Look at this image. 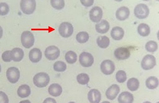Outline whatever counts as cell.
Returning <instances> with one entry per match:
<instances>
[{
    "instance_id": "3957f363",
    "label": "cell",
    "mask_w": 159,
    "mask_h": 103,
    "mask_svg": "<svg viewBox=\"0 0 159 103\" xmlns=\"http://www.w3.org/2000/svg\"><path fill=\"white\" fill-rule=\"evenodd\" d=\"M35 39L34 35L29 31H24L21 34V42L22 46L26 49H30L34 45Z\"/></svg>"
},
{
    "instance_id": "44dd1931",
    "label": "cell",
    "mask_w": 159,
    "mask_h": 103,
    "mask_svg": "<svg viewBox=\"0 0 159 103\" xmlns=\"http://www.w3.org/2000/svg\"><path fill=\"white\" fill-rule=\"evenodd\" d=\"M118 101L119 103H133L134 97L130 92L125 91L119 95Z\"/></svg>"
},
{
    "instance_id": "4fadbf2b",
    "label": "cell",
    "mask_w": 159,
    "mask_h": 103,
    "mask_svg": "<svg viewBox=\"0 0 159 103\" xmlns=\"http://www.w3.org/2000/svg\"><path fill=\"white\" fill-rule=\"evenodd\" d=\"M120 87L116 84L111 86L106 91V96L107 99L113 100L116 98L120 91Z\"/></svg>"
},
{
    "instance_id": "277c9868",
    "label": "cell",
    "mask_w": 159,
    "mask_h": 103,
    "mask_svg": "<svg viewBox=\"0 0 159 103\" xmlns=\"http://www.w3.org/2000/svg\"><path fill=\"white\" fill-rule=\"evenodd\" d=\"M134 14L136 17L140 19L146 18L149 14V9L145 4H139L135 7Z\"/></svg>"
},
{
    "instance_id": "e575fe53",
    "label": "cell",
    "mask_w": 159,
    "mask_h": 103,
    "mask_svg": "<svg viewBox=\"0 0 159 103\" xmlns=\"http://www.w3.org/2000/svg\"><path fill=\"white\" fill-rule=\"evenodd\" d=\"M2 59L5 62H9L12 60L11 58V51H6L4 52L2 56Z\"/></svg>"
},
{
    "instance_id": "603a6c76",
    "label": "cell",
    "mask_w": 159,
    "mask_h": 103,
    "mask_svg": "<svg viewBox=\"0 0 159 103\" xmlns=\"http://www.w3.org/2000/svg\"><path fill=\"white\" fill-rule=\"evenodd\" d=\"M137 31L139 35L142 36H148L150 33V27L147 24L141 23L138 26Z\"/></svg>"
},
{
    "instance_id": "1f68e13d",
    "label": "cell",
    "mask_w": 159,
    "mask_h": 103,
    "mask_svg": "<svg viewBox=\"0 0 159 103\" xmlns=\"http://www.w3.org/2000/svg\"><path fill=\"white\" fill-rule=\"evenodd\" d=\"M51 4L53 8L57 10H61L65 7V1L63 0H52Z\"/></svg>"
},
{
    "instance_id": "6da1fadb",
    "label": "cell",
    "mask_w": 159,
    "mask_h": 103,
    "mask_svg": "<svg viewBox=\"0 0 159 103\" xmlns=\"http://www.w3.org/2000/svg\"><path fill=\"white\" fill-rule=\"evenodd\" d=\"M50 80L48 74L45 73H39L34 76L33 82L35 86L38 87L42 88L48 85Z\"/></svg>"
},
{
    "instance_id": "ab89813d",
    "label": "cell",
    "mask_w": 159,
    "mask_h": 103,
    "mask_svg": "<svg viewBox=\"0 0 159 103\" xmlns=\"http://www.w3.org/2000/svg\"><path fill=\"white\" fill-rule=\"evenodd\" d=\"M19 103H31V102L29 100H26V101H21Z\"/></svg>"
},
{
    "instance_id": "7c38bea8",
    "label": "cell",
    "mask_w": 159,
    "mask_h": 103,
    "mask_svg": "<svg viewBox=\"0 0 159 103\" xmlns=\"http://www.w3.org/2000/svg\"><path fill=\"white\" fill-rule=\"evenodd\" d=\"M114 55L118 60H125L129 57L130 52L128 48L121 47L116 49Z\"/></svg>"
},
{
    "instance_id": "8d00e7d4",
    "label": "cell",
    "mask_w": 159,
    "mask_h": 103,
    "mask_svg": "<svg viewBox=\"0 0 159 103\" xmlns=\"http://www.w3.org/2000/svg\"><path fill=\"white\" fill-rule=\"evenodd\" d=\"M81 2L82 4L85 7H89L93 5L94 3V1L93 0H81Z\"/></svg>"
},
{
    "instance_id": "7402d4cb",
    "label": "cell",
    "mask_w": 159,
    "mask_h": 103,
    "mask_svg": "<svg viewBox=\"0 0 159 103\" xmlns=\"http://www.w3.org/2000/svg\"><path fill=\"white\" fill-rule=\"evenodd\" d=\"M31 89L28 85H22L18 89L17 94L21 98L29 97L31 94Z\"/></svg>"
},
{
    "instance_id": "ba28073f",
    "label": "cell",
    "mask_w": 159,
    "mask_h": 103,
    "mask_svg": "<svg viewBox=\"0 0 159 103\" xmlns=\"http://www.w3.org/2000/svg\"><path fill=\"white\" fill-rule=\"evenodd\" d=\"M6 76L10 83L15 84L17 83L20 77V72L17 68L11 67L7 71Z\"/></svg>"
},
{
    "instance_id": "9a60e30c",
    "label": "cell",
    "mask_w": 159,
    "mask_h": 103,
    "mask_svg": "<svg viewBox=\"0 0 159 103\" xmlns=\"http://www.w3.org/2000/svg\"><path fill=\"white\" fill-rule=\"evenodd\" d=\"M88 99L91 103H99L101 100V94L98 90L92 89L88 93Z\"/></svg>"
},
{
    "instance_id": "d6986e66",
    "label": "cell",
    "mask_w": 159,
    "mask_h": 103,
    "mask_svg": "<svg viewBox=\"0 0 159 103\" xmlns=\"http://www.w3.org/2000/svg\"><path fill=\"white\" fill-rule=\"evenodd\" d=\"M48 92L50 95L53 97H58L62 92V88L58 84H52L48 88Z\"/></svg>"
},
{
    "instance_id": "74e56055",
    "label": "cell",
    "mask_w": 159,
    "mask_h": 103,
    "mask_svg": "<svg viewBox=\"0 0 159 103\" xmlns=\"http://www.w3.org/2000/svg\"><path fill=\"white\" fill-rule=\"evenodd\" d=\"M43 103H57V102L54 99L51 98H48L44 101Z\"/></svg>"
},
{
    "instance_id": "f35d334b",
    "label": "cell",
    "mask_w": 159,
    "mask_h": 103,
    "mask_svg": "<svg viewBox=\"0 0 159 103\" xmlns=\"http://www.w3.org/2000/svg\"><path fill=\"white\" fill-rule=\"evenodd\" d=\"M3 35V29L2 28V26H0V39L2 38V36Z\"/></svg>"
},
{
    "instance_id": "836d02e7",
    "label": "cell",
    "mask_w": 159,
    "mask_h": 103,
    "mask_svg": "<svg viewBox=\"0 0 159 103\" xmlns=\"http://www.w3.org/2000/svg\"><path fill=\"white\" fill-rule=\"evenodd\" d=\"M9 11V6L5 2L0 3V16L7 15Z\"/></svg>"
},
{
    "instance_id": "484cf974",
    "label": "cell",
    "mask_w": 159,
    "mask_h": 103,
    "mask_svg": "<svg viewBox=\"0 0 159 103\" xmlns=\"http://www.w3.org/2000/svg\"><path fill=\"white\" fill-rule=\"evenodd\" d=\"M139 80L136 78L132 77V78H130L127 82L128 88L131 91H135L137 90L139 88Z\"/></svg>"
},
{
    "instance_id": "f546056e",
    "label": "cell",
    "mask_w": 159,
    "mask_h": 103,
    "mask_svg": "<svg viewBox=\"0 0 159 103\" xmlns=\"http://www.w3.org/2000/svg\"><path fill=\"white\" fill-rule=\"evenodd\" d=\"M145 49L147 51L150 53H154L157 50V43L156 41L153 40L148 41L146 44Z\"/></svg>"
},
{
    "instance_id": "8fae6325",
    "label": "cell",
    "mask_w": 159,
    "mask_h": 103,
    "mask_svg": "<svg viewBox=\"0 0 159 103\" xmlns=\"http://www.w3.org/2000/svg\"><path fill=\"white\" fill-rule=\"evenodd\" d=\"M102 10L101 7H94L90 10L89 14L90 19L94 22H99L102 18Z\"/></svg>"
},
{
    "instance_id": "7bdbcfd3",
    "label": "cell",
    "mask_w": 159,
    "mask_h": 103,
    "mask_svg": "<svg viewBox=\"0 0 159 103\" xmlns=\"http://www.w3.org/2000/svg\"><path fill=\"white\" fill-rule=\"evenodd\" d=\"M1 65H0V73H1Z\"/></svg>"
},
{
    "instance_id": "9c48e42d",
    "label": "cell",
    "mask_w": 159,
    "mask_h": 103,
    "mask_svg": "<svg viewBox=\"0 0 159 103\" xmlns=\"http://www.w3.org/2000/svg\"><path fill=\"white\" fill-rule=\"evenodd\" d=\"M100 68L102 73L107 75H111L113 73L115 70L114 63L109 59H106L102 61L101 64Z\"/></svg>"
},
{
    "instance_id": "ac0fdd59",
    "label": "cell",
    "mask_w": 159,
    "mask_h": 103,
    "mask_svg": "<svg viewBox=\"0 0 159 103\" xmlns=\"http://www.w3.org/2000/svg\"><path fill=\"white\" fill-rule=\"evenodd\" d=\"M112 38L115 40H121L124 37L125 32L122 27L115 26L112 29L111 33Z\"/></svg>"
},
{
    "instance_id": "4316f807",
    "label": "cell",
    "mask_w": 159,
    "mask_h": 103,
    "mask_svg": "<svg viewBox=\"0 0 159 103\" xmlns=\"http://www.w3.org/2000/svg\"><path fill=\"white\" fill-rule=\"evenodd\" d=\"M65 59H66V61L69 64H74L77 61V54L72 51H69L66 53Z\"/></svg>"
},
{
    "instance_id": "d6a6232c",
    "label": "cell",
    "mask_w": 159,
    "mask_h": 103,
    "mask_svg": "<svg viewBox=\"0 0 159 103\" xmlns=\"http://www.w3.org/2000/svg\"><path fill=\"white\" fill-rule=\"evenodd\" d=\"M116 80L120 83L125 82L127 78L126 73L123 70H120L117 72L116 73Z\"/></svg>"
},
{
    "instance_id": "f1b7e54d",
    "label": "cell",
    "mask_w": 159,
    "mask_h": 103,
    "mask_svg": "<svg viewBox=\"0 0 159 103\" xmlns=\"http://www.w3.org/2000/svg\"><path fill=\"white\" fill-rule=\"evenodd\" d=\"M67 66L63 61H58L53 65V68L55 71L58 72H63L66 69Z\"/></svg>"
},
{
    "instance_id": "83f0119b",
    "label": "cell",
    "mask_w": 159,
    "mask_h": 103,
    "mask_svg": "<svg viewBox=\"0 0 159 103\" xmlns=\"http://www.w3.org/2000/svg\"><path fill=\"white\" fill-rule=\"evenodd\" d=\"M89 39V34L86 32H80L76 36V40L80 43H86Z\"/></svg>"
},
{
    "instance_id": "ee69618b",
    "label": "cell",
    "mask_w": 159,
    "mask_h": 103,
    "mask_svg": "<svg viewBox=\"0 0 159 103\" xmlns=\"http://www.w3.org/2000/svg\"><path fill=\"white\" fill-rule=\"evenodd\" d=\"M69 103H75L74 102H70Z\"/></svg>"
},
{
    "instance_id": "5b68a950",
    "label": "cell",
    "mask_w": 159,
    "mask_h": 103,
    "mask_svg": "<svg viewBox=\"0 0 159 103\" xmlns=\"http://www.w3.org/2000/svg\"><path fill=\"white\" fill-rule=\"evenodd\" d=\"M157 64L156 59L152 55H146L143 58L141 62L142 68L145 70H149L153 68Z\"/></svg>"
},
{
    "instance_id": "d4e9b609",
    "label": "cell",
    "mask_w": 159,
    "mask_h": 103,
    "mask_svg": "<svg viewBox=\"0 0 159 103\" xmlns=\"http://www.w3.org/2000/svg\"><path fill=\"white\" fill-rule=\"evenodd\" d=\"M159 85L158 78L155 77H149L146 81V86L149 89H155Z\"/></svg>"
},
{
    "instance_id": "2e32d148",
    "label": "cell",
    "mask_w": 159,
    "mask_h": 103,
    "mask_svg": "<svg viewBox=\"0 0 159 103\" xmlns=\"http://www.w3.org/2000/svg\"><path fill=\"white\" fill-rule=\"evenodd\" d=\"M29 58L33 63H38L42 59V52L39 49L34 48L30 51Z\"/></svg>"
},
{
    "instance_id": "4dcf8cb0",
    "label": "cell",
    "mask_w": 159,
    "mask_h": 103,
    "mask_svg": "<svg viewBox=\"0 0 159 103\" xmlns=\"http://www.w3.org/2000/svg\"><path fill=\"white\" fill-rule=\"evenodd\" d=\"M77 81L79 84L84 85L87 84L90 80V77L88 74L86 73H80L77 77Z\"/></svg>"
},
{
    "instance_id": "8992f818",
    "label": "cell",
    "mask_w": 159,
    "mask_h": 103,
    "mask_svg": "<svg viewBox=\"0 0 159 103\" xmlns=\"http://www.w3.org/2000/svg\"><path fill=\"white\" fill-rule=\"evenodd\" d=\"M59 32L60 35L63 37H69L73 34V26L69 22H63L59 26Z\"/></svg>"
},
{
    "instance_id": "52a82bcc",
    "label": "cell",
    "mask_w": 159,
    "mask_h": 103,
    "mask_svg": "<svg viewBox=\"0 0 159 103\" xmlns=\"http://www.w3.org/2000/svg\"><path fill=\"white\" fill-rule=\"evenodd\" d=\"M79 61L84 68L91 67L94 63V58L92 54L87 52H83L80 55Z\"/></svg>"
},
{
    "instance_id": "b9f144b4",
    "label": "cell",
    "mask_w": 159,
    "mask_h": 103,
    "mask_svg": "<svg viewBox=\"0 0 159 103\" xmlns=\"http://www.w3.org/2000/svg\"><path fill=\"white\" fill-rule=\"evenodd\" d=\"M143 103H151L150 102H149V101H146V102H144Z\"/></svg>"
},
{
    "instance_id": "30bf717a",
    "label": "cell",
    "mask_w": 159,
    "mask_h": 103,
    "mask_svg": "<svg viewBox=\"0 0 159 103\" xmlns=\"http://www.w3.org/2000/svg\"><path fill=\"white\" fill-rule=\"evenodd\" d=\"M45 55L46 58L49 60H55L60 56V50L56 46H49L45 50Z\"/></svg>"
},
{
    "instance_id": "ffe728a7",
    "label": "cell",
    "mask_w": 159,
    "mask_h": 103,
    "mask_svg": "<svg viewBox=\"0 0 159 103\" xmlns=\"http://www.w3.org/2000/svg\"><path fill=\"white\" fill-rule=\"evenodd\" d=\"M95 28L98 33L101 34H105L110 29V24L107 21L102 20L99 23L96 24Z\"/></svg>"
},
{
    "instance_id": "e0dca14e",
    "label": "cell",
    "mask_w": 159,
    "mask_h": 103,
    "mask_svg": "<svg viewBox=\"0 0 159 103\" xmlns=\"http://www.w3.org/2000/svg\"><path fill=\"white\" fill-rule=\"evenodd\" d=\"M24 55V51L20 48H15L11 51V58L15 62L21 61L23 59Z\"/></svg>"
},
{
    "instance_id": "d590c367",
    "label": "cell",
    "mask_w": 159,
    "mask_h": 103,
    "mask_svg": "<svg viewBox=\"0 0 159 103\" xmlns=\"http://www.w3.org/2000/svg\"><path fill=\"white\" fill-rule=\"evenodd\" d=\"M8 97L5 92L0 91V103H8Z\"/></svg>"
},
{
    "instance_id": "60d3db41",
    "label": "cell",
    "mask_w": 159,
    "mask_h": 103,
    "mask_svg": "<svg viewBox=\"0 0 159 103\" xmlns=\"http://www.w3.org/2000/svg\"><path fill=\"white\" fill-rule=\"evenodd\" d=\"M102 103H111L109 102H108V101H104V102H102Z\"/></svg>"
},
{
    "instance_id": "f6af8a7d",
    "label": "cell",
    "mask_w": 159,
    "mask_h": 103,
    "mask_svg": "<svg viewBox=\"0 0 159 103\" xmlns=\"http://www.w3.org/2000/svg\"><path fill=\"white\" fill-rule=\"evenodd\" d=\"M157 103H159V102H158Z\"/></svg>"
},
{
    "instance_id": "cb8c5ba5",
    "label": "cell",
    "mask_w": 159,
    "mask_h": 103,
    "mask_svg": "<svg viewBox=\"0 0 159 103\" xmlns=\"http://www.w3.org/2000/svg\"><path fill=\"white\" fill-rule=\"evenodd\" d=\"M97 44L102 49H106L110 45V39L106 36H101L97 39Z\"/></svg>"
},
{
    "instance_id": "7a4b0ae2",
    "label": "cell",
    "mask_w": 159,
    "mask_h": 103,
    "mask_svg": "<svg viewBox=\"0 0 159 103\" xmlns=\"http://www.w3.org/2000/svg\"><path fill=\"white\" fill-rule=\"evenodd\" d=\"M35 1L34 0H22L20 2V7L22 12L26 15H31L36 9Z\"/></svg>"
},
{
    "instance_id": "5bb4252c",
    "label": "cell",
    "mask_w": 159,
    "mask_h": 103,
    "mask_svg": "<svg viewBox=\"0 0 159 103\" xmlns=\"http://www.w3.org/2000/svg\"><path fill=\"white\" fill-rule=\"evenodd\" d=\"M130 12L129 8L126 7H122L117 9L116 14V18L118 20L123 21L129 17Z\"/></svg>"
}]
</instances>
